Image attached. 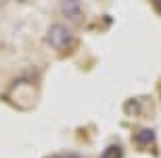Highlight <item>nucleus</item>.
<instances>
[{
    "label": "nucleus",
    "instance_id": "nucleus-4",
    "mask_svg": "<svg viewBox=\"0 0 161 158\" xmlns=\"http://www.w3.org/2000/svg\"><path fill=\"white\" fill-rule=\"evenodd\" d=\"M101 158H124V150H121V146L113 144V146H109L107 150L103 152Z\"/></svg>",
    "mask_w": 161,
    "mask_h": 158
},
{
    "label": "nucleus",
    "instance_id": "nucleus-5",
    "mask_svg": "<svg viewBox=\"0 0 161 158\" xmlns=\"http://www.w3.org/2000/svg\"><path fill=\"white\" fill-rule=\"evenodd\" d=\"M151 2H153V6H155V11L161 13V0H151Z\"/></svg>",
    "mask_w": 161,
    "mask_h": 158
},
{
    "label": "nucleus",
    "instance_id": "nucleus-3",
    "mask_svg": "<svg viewBox=\"0 0 161 158\" xmlns=\"http://www.w3.org/2000/svg\"><path fill=\"white\" fill-rule=\"evenodd\" d=\"M136 141L140 146H149V144H155V131L149 127H142L136 133Z\"/></svg>",
    "mask_w": 161,
    "mask_h": 158
},
{
    "label": "nucleus",
    "instance_id": "nucleus-2",
    "mask_svg": "<svg viewBox=\"0 0 161 158\" xmlns=\"http://www.w3.org/2000/svg\"><path fill=\"white\" fill-rule=\"evenodd\" d=\"M63 13L69 19H80L82 11H80V0H63Z\"/></svg>",
    "mask_w": 161,
    "mask_h": 158
},
{
    "label": "nucleus",
    "instance_id": "nucleus-1",
    "mask_svg": "<svg viewBox=\"0 0 161 158\" xmlns=\"http://www.w3.org/2000/svg\"><path fill=\"white\" fill-rule=\"evenodd\" d=\"M46 40L48 44L54 48V50H59V52H69L75 44V38H73L71 29L67 27V25H61V23H54L50 25V29L46 33Z\"/></svg>",
    "mask_w": 161,
    "mask_h": 158
}]
</instances>
